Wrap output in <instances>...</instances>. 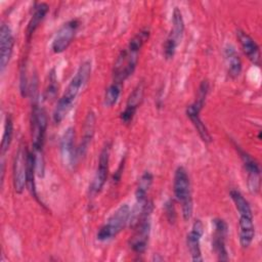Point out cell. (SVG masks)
<instances>
[{"label": "cell", "mask_w": 262, "mask_h": 262, "mask_svg": "<svg viewBox=\"0 0 262 262\" xmlns=\"http://www.w3.org/2000/svg\"><path fill=\"white\" fill-rule=\"evenodd\" d=\"M204 234V224L201 219H195L186 236V245L191 260L201 262L204 260L201 250V239Z\"/></svg>", "instance_id": "cell-12"}, {"label": "cell", "mask_w": 262, "mask_h": 262, "mask_svg": "<svg viewBox=\"0 0 262 262\" xmlns=\"http://www.w3.org/2000/svg\"><path fill=\"white\" fill-rule=\"evenodd\" d=\"M79 26L80 23L78 19H71L58 29L51 43V49L54 53H61L69 48L77 34Z\"/></svg>", "instance_id": "cell-9"}, {"label": "cell", "mask_w": 262, "mask_h": 262, "mask_svg": "<svg viewBox=\"0 0 262 262\" xmlns=\"http://www.w3.org/2000/svg\"><path fill=\"white\" fill-rule=\"evenodd\" d=\"M148 29H142L129 41L128 45L121 50L114 63L113 82L123 85L124 82L132 76L138 63L140 50L148 40Z\"/></svg>", "instance_id": "cell-1"}, {"label": "cell", "mask_w": 262, "mask_h": 262, "mask_svg": "<svg viewBox=\"0 0 262 262\" xmlns=\"http://www.w3.org/2000/svg\"><path fill=\"white\" fill-rule=\"evenodd\" d=\"M75 129L73 127L67 128L63 132L61 139H60V155L62 162L68 165L72 166L78 160L77 158V147L75 145Z\"/></svg>", "instance_id": "cell-15"}, {"label": "cell", "mask_w": 262, "mask_h": 262, "mask_svg": "<svg viewBox=\"0 0 262 262\" xmlns=\"http://www.w3.org/2000/svg\"><path fill=\"white\" fill-rule=\"evenodd\" d=\"M236 38L248 59L253 64L259 67L261 61V53L256 41L248 33L239 29L236 30Z\"/></svg>", "instance_id": "cell-16"}, {"label": "cell", "mask_w": 262, "mask_h": 262, "mask_svg": "<svg viewBox=\"0 0 262 262\" xmlns=\"http://www.w3.org/2000/svg\"><path fill=\"white\" fill-rule=\"evenodd\" d=\"M95 114L90 111L84 121V126H83V136L81 139L80 144L77 146V158L80 159L84 157L88 150V147L91 143V140L94 135V130H95Z\"/></svg>", "instance_id": "cell-19"}, {"label": "cell", "mask_w": 262, "mask_h": 262, "mask_svg": "<svg viewBox=\"0 0 262 262\" xmlns=\"http://www.w3.org/2000/svg\"><path fill=\"white\" fill-rule=\"evenodd\" d=\"M122 87H123L122 84L112 81V83L106 88L104 97H103V103L105 106L112 107L113 105H115L118 102L121 92H122Z\"/></svg>", "instance_id": "cell-23"}, {"label": "cell", "mask_w": 262, "mask_h": 262, "mask_svg": "<svg viewBox=\"0 0 262 262\" xmlns=\"http://www.w3.org/2000/svg\"><path fill=\"white\" fill-rule=\"evenodd\" d=\"M14 37L10 27L2 23L0 28V72L3 73L7 68L13 52Z\"/></svg>", "instance_id": "cell-13"}, {"label": "cell", "mask_w": 262, "mask_h": 262, "mask_svg": "<svg viewBox=\"0 0 262 262\" xmlns=\"http://www.w3.org/2000/svg\"><path fill=\"white\" fill-rule=\"evenodd\" d=\"M230 198L238 213V239L243 249H248L255 237V225L252 208L248 200L237 189H231Z\"/></svg>", "instance_id": "cell-3"}, {"label": "cell", "mask_w": 262, "mask_h": 262, "mask_svg": "<svg viewBox=\"0 0 262 262\" xmlns=\"http://www.w3.org/2000/svg\"><path fill=\"white\" fill-rule=\"evenodd\" d=\"M224 58L228 74L231 78H237L242 73V60L233 45L227 44L224 48Z\"/></svg>", "instance_id": "cell-20"}, {"label": "cell", "mask_w": 262, "mask_h": 262, "mask_svg": "<svg viewBox=\"0 0 262 262\" xmlns=\"http://www.w3.org/2000/svg\"><path fill=\"white\" fill-rule=\"evenodd\" d=\"M91 71L92 64L90 60H85L79 66L62 95L56 102L52 114V119L55 124H59L72 110L78 95L88 83Z\"/></svg>", "instance_id": "cell-2"}, {"label": "cell", "mask_w": 262, "mask_h": 262, "mask_svg": "<svg viewBox=\"0 0 262 262\" xmlns=\"http://www.w3.org/2000/svg\"><path fill=\"white\" fill-rule=\"evenodd\" d=\"M152 212V203L148 201L145 209L143 210L141 216L134 224V232L129 241V246L131 250L135 254H143L148 245L149 235H150V228H151V221L150 216Z\"/></svg>", "instance_id": "cell-5"}, {"label": "cell", "mask_w": 262, "mask_h": 262, "mask_svg": "<svg viewBox=\"0 0 262 262\" xmlns=\"http://www.w3.org/2000/svg\"><path fill=\"white\" fill-rule=\"evenodd\" d=\"M184 35V20L182 17L181 10L175 7L172 13V28L164 43V55L166 59L174 57L178 45Z\"/></svg>", "instance_id": "cell-7"}, {"label": "cell", "mask_w": 262, "mask_h": 262, "mask_svg": "<svg viewBox=\"0 0 262 262\" xmlns=\"http://www.w3.org/2000/svg\"><path fill=\"white\" fill-rule=\"evenodd\" d=\"M48 78H49V81H48L47 86H46L45 91H44V98L47 99V100L52 99V98L55 97L56 92H57V88H58L56 74H55V70L54 69H52L49 72Z\"/></svg>", "instance_id": "cell-24"}, {"label": "cell", "mask_w": 262, "mask_h": 262, "mask_svg": "<svg viewBox=\"0 0 262 262\" xmlns=\"http://www.w3.org/2000/svg\"><path fill=\"white\" fill-rule=\"evenodd\" d=\"M244 168L247 172V183L252 193H257L260 189V168L258 163L246 151L237 148Z\"/></svg>", "instance_id": "cell-14"}, {"label": "cell", "mask_w": 262, "mask_h": 262, "mask_svg": "<svg viewBox=\"0 0 262 262\" xmlns=\"http://www.w3.org/2000/svg\"><path fill=\"white\" fill-rule=\"evenodd\" d=\"M173 192L176 201L181 205L183 219L185 221L189 220L193 211L191 184L187 171L182 166L177 167L175 170L173 179Z\"/></svg>", "instance_id": "cell-4"}, {"label": "cell", "mask_w": 262, "mask_h": 262, "mask_svg": "<svg viewBox=\"0 0 262 262\" xmlns=\"http://www.w3.org/2000/svg\"><path fill=\"white\" fill-rule=\"evenodd\" d=\"M110 150H111V145L106 143L102 147L99 154L97 169L95 171L93 180L90 185V192L92 194H97L98 192H100L106 182L107 173H108V163H110Z\"/></svg>", "instance_id": "cell-11"}, {"label": "cell", "mask_w": 262, "mask_h": 262, "mask_svg": "<svg viewBox=\"0 0 262 262\" xmlns=\"http://www.w3.org/2000/svg\"><path fill=\"white\" fill-rule=\"evenodd\" d=\"M203 107H204V104L199 103L198 101L194 100L191 104H189L186 107V115L189 118L192 125L194 126V128L198 131L202 140L205 143H210L212 141V137L210 135L208 128L206 127L205 123L202 121V119L200 117V113L203 110Z\"/></svg>", "instance_id": "cell-18"}, {"label": "cell", "mask_w": 262, "mask_h": 262, "mask_svg": "<svg viewBox=\"0 0 262 262\" xmlns=\"http://www.w3.org/2000/svg\"><path fill=\"white\" fill-rule=\"evenodd\" d=\"M130 214L131 209L128 204L124 203L120 205L97 231V239L107 242L116 237L129 222Z\"/></svg>", "instance_id": "cell-6"}, {"label": "cell", "mask_w": 262, "mask_h": 262, "mask_svg": "<svg viewBox=\"0 0 262 262\" xmlns=\"http://www.w3.org/2000/svg\"><path fill=\"white\" fill-rule=\"evenodd\" d=\"M165 213L167 216V219L170 223H174L175 218H176V211L174 207V202L172 200H169L165 204Z\"/></svg>", "instance_id": "cell-25"}, {"label": "cell", "mask_w": 262, "mask_h": 262, "mask_svg": "<svg viewBox=\"0 0 262 262\" xmlns=\"http://www.w3.org/2000/svg\"><path fill=\"white\" fill-rule=\"evenodd\" d=\"M48 11H49V6L46 3H44V2L36 3V5L34 7V12L32 14V16L28 23V27H27V40L28 41L31 40L33 34L35 33L37 28L40 26L42 20L45 18Z\"/></svg>", "instance_id": "cell-21"}, {"label": "cell", "mask_w": 262, "mask_h": 262, "mask_svg": "<svg viewBox=\"0 0 262 262\" xmlns=\"http://www.w3.org/2000/svg\"><path fill=\"white\" fill-rule=\"evenodd\" d=\"M143 93H144V85L142 82H140L132 90V92L130 93L127 99L125 108L120 116L122 122H124L125 124H128L133 120L134 115L136 114V111L142 101Z\"/></svg>", "instance_id": "cell-17"}, {"label": "cell", "mask_w": 262, "mask_h": 262, "mask_svg": "<svg viewBox=\"0 0 262 262\" xmlns=\"http://www.w3.org/2000/svg\"><path fill=\"white\" fill-rule=\"evenodd\" d=\"M213 233H212V249L220 261L228 260V252L226 249V236L228 232L227 223L221 218L212 220Z\"/></svg>", "instance_id": "cell-10"}, {"label": "cell", "mask_w": 262, "mask_h": 262, "mask_svg": "<svg viewBox=\"0 0 262 262\" xmlns=\"http://www.w3.org/2000/svg\"><path fill=\"white\" fill-rule=\"evenodd\" d=\"M12 136H13V121L10 115L7 114L5 123H4V131L2 135V140H1V157L4 158V155L8 151L11 141H12Z\"/></svg>", "instance_id": "cell-22"}, {"label": "cell", "mask_w": 262, "mask_h": 262, "mask_svg": "<svg viewBox=\"0 0 262 262\" xmlns=\"http://www.w3.org/2000/svg\"><path fill=\"white\" fill-rule=\"evenodd\" d=\"M29 150L26 146L20 145L15 152L12 167L13 187L16 193H23L27 186V173H28V161Z\"/></svg>", "instance_id": "cell-8"}]
</instances>
